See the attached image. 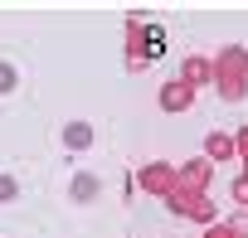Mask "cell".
I'll return each instance as SVG.
<instances>
[{
  "label": "cell",
  "mask_w": 248,
  "mask_h": 238,
  "mask_svg": "<svg viewBox=\"0 0 248 238\" xmlns=\"http://www.w3.org/2000/svg\"><path fill=\"white\" fill-rule=\"evenodd\" d=\"M73 194H78V199H93V194H97V180H78Z\"/></svg>",
  "instance_id": "7a4b0ae2"
},
{
  "label": "cell",
  "mask_w": 248,
  "mask_h": 238,
  "mask_svg": "<svg viewBox=\"0 0 248 238\" xmlns=\"http://www.w3.org/2000/svg\"><path fill=\"white\" fill-rule=\"evenodd\" d=\"M0 199H15V180H0Z\"/></svg>",
  "instance_id": "277c9868"
},
{
  "label": "cell",
  "mask_w": 248,
  "mask_h": 238,
  "mask_svg": "<svg viewBox=\"0 0 248 238\" xmlns=\"http://www.w3.org/2000/svg\"><path fill=\"white\" fill-rule=\"evenodd\" d=\"M10 88H15V68L0 63V92H10Z\"/></svg>",
  "instance_id": "3957f363"
},
{
  "label": "cell",
  "mask_w": 248,
  "mask_h": 238,
  "mask_svg": "<svg viewBox=\"0 0 248 238\" xmlns=\"http://www.w3.org/2000/svg\"><path fill=\"white\" fill-rule=\"evenodd\" d=\"M83 141H93V132H88V127H78V122H73V127H68V146H83Z\"/></svg>",
  "instance_id": "6da1fadb"
}]
</instances>
